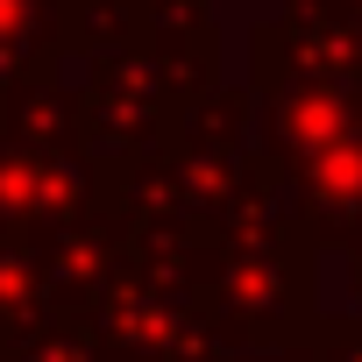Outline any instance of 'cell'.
<instances>
[{"label":"cell","instance_id":"6da1fadb","mask_svg":"<svg viewBox=\"0 0 362 362\" xmlns=\"http://www.w3.org/2000/svg\"><path fill=\"white\" fill-rule=\"evenodd\" d=\"M313 185L334 192V199H355V192H362V149H355V142L320 149V156H313Z\"/></svg>","mask_w":362,"mask_h":362}]
</instances>
